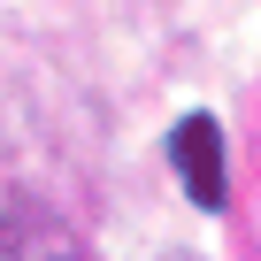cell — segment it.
Here are the masks:
<instances>
[{
	"mask_svg": "<svg viewBox=\"0 0 261 261\" xmlns=\"http://www.w3.org/2000/svg\"><path fill=\"white\" fill-rule=\"evenodd\" d=\"M162 154H169V169H177V185H185V200L200 207V215H223L230 207V162H223V123L207 115V108H192V115H177L169 123V139H162Z\"/></svg>",
	"mask_w": 261,
	"mask_h": 261,
	"instance_id": "1",
	"label": "cell"
}]
</instances>
